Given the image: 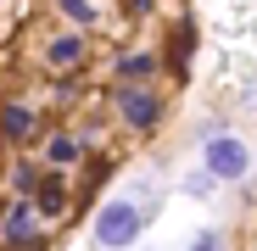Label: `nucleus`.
<instances>
[{"label": "nucleus", "instance_id": "obj_6", "mask_svg": "<svg viewBox=\"0 0 257 251\" xmlns=\"http://www.w3.org/2000/svg\"><path fill=\"white\" fill-rule=\"evenodd\" d=\"M190 51H196V28H190V23H179V28H174V39H168V67H174V73H185Z\"/></svg>", "mask_w": 257, "mask_h": 251}, {"label": "nucleus", "instance_id": "obj_1", "mask_svg": "<svg viewBox=\"0 0 257 251\" xmlns=\"http://www.w3.org/2000/svg\"><path fill=\"white\" fill-rule=\"evenodd\" d=\"M140 229H146V212L135 201H106L95 212V245H106V251H128L140 240Z\"/></svg>", "mask_w": 257, "mask_h": 251}, {"label": "nucleus", "instance_id": "obj_5", "mask_svg": "<svg viewBox=\"0 0 257 251\" xmlns=\"http://www.w3.org/2000/svg\"><path fill=\"white\" fill-rule=\"evenodd\" d=\"M34 129H39V117H34L28 106H17V101H12V106H0V134H6V140H17V145H23Z\"/></svg>", "mask_w": 257, "mask_h": 251}, {"label": "nucleus", "instance_id": "obj_9", "mask_svg": "<svg viewBox=\"0 0 257 251\" xmlns=\"http://www.w3.org/2000/svg\"><path fill=\"white\" fill-rule=\"evenodd\" d=\"M56 6H62L73 23H95V6H90V0H56Z\"/></svg>", "mask_w": 257, "mask_h": 251}, {"label": "nucleus", "instance_id": "obj_10", "mask_svg": "<svg viewBox=\"0 0 257 251\" xmlns=\"http://www.w3.org/2000/svg\"><path fill=\"white\" fill-rule=\"evenodd\" d=\"M151 56H123V78H151Z\"/></svg>", "mask_w": 257, "mask_h": 251}, {"label": "nucleus", "instance_id": "obj_7", "mask_svg": "<svg viewBox=\"0 0 257 251\" xmlns=\"http://www.w3.org/2000/svg\"><path fill=\"white\" fill-rule=\"evenodd\" d=\"M34 206H39V218H56L62 206H67V190H62V179H56V173H45V184H39Z\"/></svg>", "mask_w": 257, "mask_h": 251}, {"label": "nucleus", "instance_id": "obj_3", "mask_svg": "<svg viewBox=\"0 0 257 251\" xmlns=\"http://www.w3.org/2000/svg\"><path fill=\"white\" fill-rule=\"evenodd\" d=\"M117 112L128 117V129H157V117H162V106H157V95L146 84H123L117 90Z\"/></svg>", "mask_w": 257, "mask_h": 251}, {"label": "nucleus", "instance_id": "obj_8", "mask_svg": "<svg viewBox=\"0 0 257 251\" xmlns=\"http://www.w3.org/2000/svg\"><path fill=\"white\" fill-rule=\"evenodd\" d=\"M78 56H84V39H78V34H67V39H56V45H51V62H56V67H73Z\"/></svg>", "mask_w": 257, "mask_h": 251}, {"label": "nucleus", "instance_id": "obj_2", "mask_svg": "<svg viewBox=\"0 0 257 251\" xmlns=\"http://www.w3.org/2000/svg\"><path fill=\"white\" fill-rule=\"evenodd\" d=\"M207 173L218 179V184H240L251 173V151L235 140V134H212L207 129Z\"/></svg>", "mask_w": 257, "mask_h": 251}, {"label": "nucleus", "instance_id": "obj_4", "mask_svg": "<svg viewBox=\"0 0 257 251\" xmlns=\"http://www.w3.org/2000/svg\"><path fill=\"white\" fill-rule=\"evenodd\" d=\"M0 234H6L12 245H34V240H39V206L17 201L12 212H6V229H0Z\"/></svg>", "mask_w": 257, "mask_h": 251}, {"label": "nucleus", "instance_id": "obj_11", "mask_svg": "<svg viewBox=\"0 0 257 251\" xmlns=\"http://www.w3.org/2000/svg\"><path fill=\"white\" fill-rule=\"evenodd\" d=\"M190 251H229V245H224V234H218V229H201V234L190 240Z\"/></svg>", "mask_w": 257, "mask_h": 251}, {"label": "nucleus", "instance_id": "obj_13", "mask_svg": "<svg viewBox=\"0 0 257 251\" xmlns=\"http://www.w3.org/2000/svg\"><path fill=\"white\" fill-rule=\"evenodd\" d=\"M128 12H151V0H128Z\"/></svg>", "mask_w": 257, "mask_h": 251}, {"label": "nucleus", "instance_id": "obj_12", "mask_svg": "<svg viewBox=\"0 0 257 251\" xmlns=\"http://www.w3.org/2000/svg\"><path fill=\"white\" fill-rule=\"evenodd\" d=\"M73 151H78L73 140H51V162H73Z\"/></svg>", "mask_w": 257, "mask_h": 251}]
</instances>
